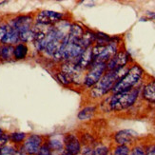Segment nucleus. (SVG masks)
Masks as SVG:
<instances>
[{
  "label": "nucleus",
  "instance_id": "31",
  "mask_svg": "<svg viewBox=\"0 0 155 155\" xmlns=\"http://www.w3.org/2000/svg\"><path fill=\"white\" fill-rule=\"evenodd\" d=\"M5 133H6V132L4 131V130H2L1 127H0V139H1V138L3 137V135H4Z\"/></svg>",
  "mask_w": 155,
  "mask_h": 155
},
{
  "label": "nucleus",
  "instance_id": "10",
  "mask_svg": "<svg viewBox=\"0 0 155 155\" xmlns=\"http://www.w3.org/2000/svg\"><path fill=\"white\" fill-rule=\"evenodd\" d=\"M32 23H33V18L31 15H19L15 18L12 19L9 24L12 26L15 29H16L18 32H21L27 30L32 29L33 27Z\"/></svg>",
  "mask_w": 155,
  "mask_h": 155
},
{
  "label": "nucleus",
  "instance_id": "15",
  "mask_svg": "<svg viewBox=\"0 0 155 155\" xmlns=\"http://www.w3.org/2000/svg\"><path fill=\"white\" fill-rule=\"evenodd\" d=\"M84 29L82 28V26L77 24V23H73L71 24L69 32H68V37L70 41L72 42H79L80 39L82 38L84 35Z\"/></svg>",
  "mask_w": 155,
  "mask_h": 155
},
{
  "label": "nucleus",
  "instance_id": "27",
  "mask_svg": "<svg viewBox=\"0 0 155 155\" xmlns=\"http://www.w3.org/2000/svg\"><path fill=\"white\" fill-rule=\"evenodd\" d=\"M36 155H53V154L51 151V150L49 149L48 145L46 144V142H44V144L41 147V149H40L39 152Z\"/></svg>",
  "mask_w": 155,
  "mask_h": 155
},
{
  "label": "nucleus",
  "instance_id": "32",
  "mask_svg": "<svg viewBox=\"0 0 155 155\" xmlns=\"http://www.w3.org/2000/svg\"><path fill=\"white\" fill-rule=\"evenodd\" d=\"M60 155H68V154H67V153H65V152H63L62 154H60Z\"/></svg>",
  "mask_w": 155,
  "mask_h": 155
},
{
  "label": "nucleus",
  "instance_id": "4",
  "mask_svg": "<svg viewBox=\"0 0 155 155\" xmlns=\"http://www.w3.org/2000/svg\"><path fill=\"white\" fill-rule=\"evenodd\" d=\"M107 71L106 63H92L85 73L83 84L86 87H92Z\"/></svg>",
  "mask_w": 155,
  "mask_h": 155
},
{
  "label": "nucleus",
  "instance_id": "28",
  "mask_svg": "<svg viewBox=\"0 0 155 155\" xmlns=\"http://www.w3.org/2000/svg\"><path fill=\"white\" fill-rule=\"evenodd\" d=\"M7 29H8V24H6V23L0 24V42H2L3 38L5 37Z\"/></svg>",
  "mask_w": 155,
  "mask_h": 155
},
{
  "label": "nucleus",
  "instance_id": "5",
  "mask_svg": "<svg viewBox=\"0 0 155 155\" xmlns=\"http://www.w3.org/2000/svg\"><path fill=\"white\" fill-rule=\"evenodd\" d=\"M65 16L66 15L63 12H57L46 10V11L39 12L37 13V15L35 17V22L38 25L51 27L63 21Z\"/></svg>",
  "mask_w": 155,
  "mask_h": 155
},
{
  "label": "nucleus",
  "instance_id": "21",
  "mask_svg": "<svg viewBox=\"0 0 155 155\" xmlns=\"http://www.w3.org/2000/svg\"><path fill=\"white\" fill-rule=\"evenodd\" d=\"M112 40V37L109 36L106 33L103 32H95V42L94 45H99V46H106L109 44Z\"/></svg>",
  "mask_w": 155,
  "mask_h": 155
},
{
  "label": "nucleus",
  "instance_id": "18",
  "mask_svg": "<svg viewBox=\"0 0 155 155\" xmlns=\"http://www.w3.org/2000/svg\"><path fill=\"white\" fill-rule=\"evenodd\" d=\"M96 112V106H87L82 109L78 113V119L80 121H86L91 119Z\"/></svg>",
  "mask_w": 155,
  "mask_h": 155
},
{
  "label": "nucleus",
  "instance_id": "9",
  "mask_svg": "<svg viewBox=\"0 0 155 155\" xmlns=\"http://www.w3.org/2000/svg\"><path fill=\"white\" fill-rule=\"evenodd\" d=\"M137 132L132 130H122L114 134V141L117 146H129L137 137Z\"/></svg>",
  "mask_w": 155,
  "mask_h": 155
},
{
  "label": "nucleus",
  "instance_id": "25",
  "mask_svg": "<svg viewBox=\"0 0 155 155\" xmlns=\"http://www.w3.org/2000/svg\"><path fill=\"white\" fill-rule=\"evenodd\" d=\"M130 155H146V150L142 146H134L130 151Z\"/></svg>",
  "mask_w": 155,
  "mask_h": 155
},
{
  "label": "nucleus",
  "instance_id": "2",
  "mask_svg": "<svg viewBox=\"0 0 155 155\" xmlns=\"http://www.w3.org/2000/svg\"><path fill=\"white\" fill-rule=\"evenodd\" d=\"M140 89L139 87H134L132 90L127 91L124 92H120L116 94H112L109 99V110L110 111L118 112L123 111L130 109L134 104L139 97Z\"/></svg>",
  "mask_w": 155,
  "mask_h": 155
},
{
  "label": "nucleus",
  "instance_id": "16",
  "mask_svg": "<svg viewBox=\"0 0 155 155\" xmlns=\"http://www.w3.org/2000/svg\"><path fill=\"white\" fill-rule=\"evenodd\" d=\"M94 42H95V32L91 30H86L82 38L80 39L79 44L83 49H87L92 47L94 45Z\"/></svg>",
  "mask_w": 155,
  "mask_h": 155
},
{
  "label": "nucleus",
  "instance_id": "11",
  "mask_svg": "<svg viewBox=\"0 0 155 155\" xmlns=\"http://www.w3.org/2000/svg\"><path fill=\"white\" fill-rule=\"evenodd\" d=\"M80 69H82L83 71L87 70L93 63V55H92V47L87 48L84 50V51L74 62Z\"/></svg>",
  "mask_w": 155,
  "mask_h": 155
},
{
  "label": "nucleus",
  "instance_id": "26",
  "mask_svg": "<svg viewBox=\"0 0 155 155\" xmlns=\"http://www.w3.org/2000/svg\"><path fill=\"white\" fill-rule=\"evenodd\" d=\"M109 153V150L106 147H98L92 151V155H107Z\"/></svg>",
  "mask_w": 155,
  "mask_h": 155
},
{
  "label": "nucleus",
  "instance_id": "33",
  "mask_svg": "<svg viewBox=\"0 0 155 155\" xmlns=\"http://www.w3.org/2000/svg\"><path fill=\"white\" fill-rule=\"evenodd\" d=\"M0 155H1V147H0Z\"/></svg>",
  "mask_w": 155,
  "mask_h": 155
},
{
  "label": "nucleus",
  "instance_id": "20",
  "mask_svg": "<svg viewBox=\"0 0 155 155\" xmlns=\"http://www.w3.org/2000/svg\"><path fill=\"white\" fill-rule=\"evenodd\" d=\"M27 134L25 132H20V131H15L9 134V139L12 144L15 145H22L25 139L27 138Z\"/></svg>",
  "mask_w": 155,
  "mask_h": 155
},
{
  "label": "nucleus",
  "instance_id": "29",
  "mask_svg": "<svg viewBox=\"0 0 155 155\" xmlns=\"http://www.w3.org/2000/svg\"><path fill=\"white\" fill-rule=\"evenodd\" d=\"M146 155H155V144H151L146 149Z\"/></svg>",
  "mask_w": 155,
  "mask_h": 155
},
{
  "label": "nucleus",
  "instance_id": "17",
  "mask_svg": "<svg viewBox=\"0 0 155 155\" xmlns=\"http://www.w3.org/2000/svg\"><path fill=\"white\" fill-rule=\"evenodd\" d=\"M28 46L24 43H18L13 48V58L15 60H23L28 55Z\"/></svg>",
  "mask_w": 155,
  "mask_h": 155
},
{
  "label": "nucleus",
  "instance_id": "22",
  "mask_svg": "<svg viewBox=\"0 0 155 155\" xmlns=\"http://www.w3.org/2000/svg\"><path fill=\"white\" fill-rule=\"evenodd\" d=\"M56 78L59 82L64 86H70V85L73 84V80L71 79V77L61 71L56 72Z\"/></svg>",
  "mask_w": 155,
  "mask_h": 155
},
{
  "label": "nucleus",
  "instance_id": "19",
  "mask_svg": "<svg viewBox=\"0 0 155 155\" xmlns=\"http://www.w3.org/2000/svg\"><path fill=\"white\" fill-rule=\"evenodd\" d=\"M13 48L12 45L0 46V58L2 61H10L13 58Z\"/></svg>",
  "mask_w": 155,
  "mask_h": 155
},
{
  "label": "nucleus",
  "instance_id": "1",
  "mask_svg": "<svg viewBox=\"0 0 155 155\" xmlns=\"http://www.w3.org/2000/svg\"><path fill=\"white\" fill-rule=\"evenodd\" d=\"M130 67V66H127L118 70L107 71L101 79L91 87L90 93L91 97L92 99H99L110 92L115 84L127 72Z\"/></svg>",
  "mask_w": 155,
  "mask_h": 155
},
{
  "label": "nucleus",
  "instance_id": "6",
  "mask_svg": "<svg viewBox=\"0 0 155 155\" xmlns=\"http://www.w3.org/2000/svg\"><path fill=\"white\" fill-rule=\"evenodd\" d=\"M44 142L43 136L39 134H30L23 142L21 149L27 155H36Z\"/></svg>",
  "mask_w": 155,
  "mask_h": 155
},
{
  "label": "nucleus",
  "instance_id": "14",
  "mask_svg": "<svg viewBox=\"0 0 155 155\" xmlns=\"http://www.w3.org/2000/svg\"><path fill=\"white\" fill-rule=\"evenodd\" d=\"M46 144L48 145L51 151H63L64 150V135H55L51 137L49 140L45 141Z\"/></svg>",
  "mask_w": 155,
  "mask_h": 155
},
{
  "label": "nucleus",
  "instance_id": "23",
  "mask_svg": "<svg viewBox=\"0 0 155 155\" xmlns=\"http://www.w3.org/2000/svg\"><path fill=\"white\" fill-rule=\"evenodd\" d=\"M130 149L129 146H116L112 155H130Z\"/></svg>",
  "mask_w": 155,
  "mask_h": 155
},
{
  "label": "nucleus",
  "instance_id": "30",
  "mask_svg": "<svg viewBox=\"0 0 155 155\" xmlns=\"http://www.w3.org/2000/svg\"><path fill=\"white\" fill-rule=\"evenodd\" d=\"M147 16L149 19H155V12H147Z\"/></svg>",
  "mask_w": 155,
  "mask_h": 155
},
{
  "label": "nucleus",
  "instance_id": "24",
  "mask_svg": "<svg viewBox=\"0 0 155 155\" xmlns=\"http://www.w3.org/2000/svg\"><path fill=\"white\" fill-rule=\"evenodd\" d=\"M15 152L16 150L12 146L7 145L1 147V155H15Z\"/></svg>",
  "mask_w": 155,
  "mask_h": 155
},
{
  "label": "nucleus",
  "instance_id": "7",
  "mask_svg": "<svg viewBox=\"0 0 155 155\" xmlns=\"http://www.w3.org/2000/svg\"><path fill=\"white\" fill-rule=\"evenodd\" d=\"M130 55L126 50H119L109 62L107 63V71H114L129 66Z\"/></svg>",
  "mask_w": 155,
  "mask_h": 155
},
{
  "label": "nucleus",
  "instance_id": "3",
  "mask_svg": "<svg viewBox=\"0 0 155 155\" xmlns=\"http://www.w3.org/2000/svg\"><path fill=\"white\" fill-rule=\"evenodd\" d=\"M144 75V70L138 64H132L127 72L121 78L111 90L112 94L124 92L136 87Z\"/></svg>",
  "mask_w": 155,
  "mask_h": 155
},
{
  "label": "nucleus",
  "instance_id": "8",
  "mask_svg": "<svg viewBox=\"0 0 155 155\" xmlns=\"http://www.w3.org/2000/svg\"><path fill=\"white\" fill-rule=\"evenodd\" d=\"M82 147L78 137L74 133H66L64 134V152L68 155H78Z\"/></svg>",
  "mask_w": 155,
  "mask_h": 155
},
{
  "label": "nucleus",
  "instance_id": "13",
  "mask_svg": "<svg viewBox=\"0 0 155 155\" xmlns=\"http://www.w3.org/2000/svg\"><path fill=\"white\" fill-rule=\"evenodd\" d=\"M20 41L19 39V35L18 31H16V29L13 28L12 26H11L10 24H8V29H7V32L6 35L2 40V44L3 45H17L18 42Z\"/></svg>",
  "mask_w": 155,
  "mask_h": 155
},
{
  "label": "nucleus",
  "instance_id": "12",
  "mask_svg": "<svg viewBox=\"0 0 155 155\" xmlns=\"http://www.w3.org/2000/svg\"><path fill=\"white\" fill-rule=\"evenodd\" d=\"M142 97L147 102L155 104V79L147 82L142 90Z\"/></svg>",
  "mask_w": 155,
  "mask_h": 155
},
{
  "label": "nucleus",
  "instance_id": "34",
  "mask_svg": "<svg viewBox=\"0 0 155 155\" xmlns=\"http://www.w3.org/2000/svg\"><path fill=\"white\" fill-rule=\"evenodd\" d=\"M0 60H1V58H0Z\"/></svg>",
  "mask_w": 155,
  "mask_h": 155
}]
</instances>
